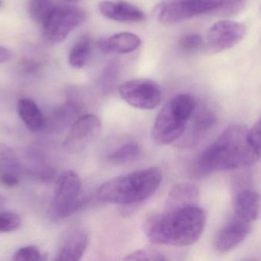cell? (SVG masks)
<instances>
[{
	"label": "cell",
	"mask_w": 261,
	"mask_h": 261,
	"mask_svg": "<svg viewBox=\"0 0 261 261\" xmlns=\"http://www.w3.org/2000/svg\"><path fill=\"white\" fill-rule=\"evenodd\" d=\"M205 213L196 204L166 208L147 216L144 232L155 245L185 247L196 243L205 228Z\"/></svg>",
	"instance_id": "6da1fadb"
},
{
	"label": "cell",
	"mask_w": 261,
	"mask_h": 261,
	"mask_svg": "<svg viewBox=\"0 0 261 261\" xmlns=\"http://www.w3.org/2000/svg\"><path fill=\"white\" fill-rule=\"evenodd\" d=\"M257 160L248 140L245 126L228 127L198 158L193 167L196 177L215 171H228L251 167Z\"/></svg>",
	"instance_id": "7a4b0ae2"
},
{
	"label": "cell",
	"mask_w": 261,
	"mask_h": 261,
	"mask_svg": "<svg viewBox=\"0 0 261 261\" xmlns=\"http://www.w3.org/2000/svg\"><path fill=\"white\" fill-rule=\"evenodd\" d=\"M162 181V172L149 167L117 176L106 182L98 190V199L105 203L133 205L150 198Z\"/></svg>",
	"instance_id": "3957f363"
},
{
	"label": "cell",
	"mask_w": 261,
	"mask_h": 261,
	"mask_svg": "<svg viewBox=\"0 0 261 261\" xmlns=\"http://www.w3.org/2000/svg\"><path fill=\"white\" fill-rule=\"evenodd\" d=\"M245 0H165L154 7L160 22L174 24L205 14L230 16L240 12Z\"/></svg>",
	"instance_id": "277c9868"
},
{
	"label": "cell",
	"mask_w": 261,
	"mask_h": 261,
	"mask_svg": "<svg viewBox=\"0 0 261 261\" xmlns=\"http://www.w3.org/2000/svg\"><path fill=\"white\" fill-rule=\"evenodd\" d=\"M196 101L192 95H176L164 104L155 119L152 138L156 145L176 142L185 132L196 110Z\"/></svg>",
	"instance_id": "5b68a950"
},
{
	"label": "cell",
	"mask_w": 261,
	"mask_h": 261,
	"mask_svg": "<svg viewBox=\"0 0 261 261\" xmlns=\"http://www.w3.org/2000/svg\"><path fill=\"white\" fill-rule=\"evenodd\" d=\"M87 18V12L81 8L68 4L56 5L41 26L44 40L51 44L63 42Z\"/></svg>",
	"instance_id": "8992f818"
},
{
	"label": "cell",
	"mask_w": 261,
	"mask_h": 261,
	"mask_svg": "<svg viewBox=\"0 0 261 261\" xmlns=\"http://www.w3.org/2000/svg\"><path fill=\"white\" fill-rule=\"evenodd\" d=\"M82 184L75 172L67 170L58 177L49 213L55 219H64L82 206Z\"/></svg>",
	"instance_id": "52a82bcc"
},
{
	"label": "cell",
	"mask_w": 261,
	"mask_h": 261,
	"mask_svg": "<svg viewBox=\"0 0 261 261\" xmlns=\"http://www.w3.org/2000/svg\"><path fill=\"white\" fill-rule=\"evenodd\" d=\"M121 98L132 107L153 110L162 101V90L156 81L140 78L130 80L119 87Z\"/></svg>",
	"instance_id": "ba28073f"
},
{
	"label": "cell",
	"mask_w": 261,
	"mask_h": 261,
	"mask_svg": "<svg viewBox=\"0 0 261 261\" xmlns=\"http://www.w3.org/2000/svg\"><path fill=\"white\" fill-rule=\"evenodd\" d=\"M245 34L246 27L242 23L232 20H221L208 30L205 47L210 53H219L239 44Z\"/></svg>",
	"instance_id": "9c48e42d"
},
{
	"label": "cell",
	"mask_w": 261,
	"mask_h": 261,
	"mask_svg": "<svg viewBox=\"0 0 261 261\" xmlns=\"http://www.w3.org/2000/svg\"><path fill=\"white\" fill-rule=\"evenodd\" d=\"M101 127L100 121L95 115L87 114L77 118L64 140L66 151L76 153L85 150L100 134Z\"/></svg>",
	"instance_id": "30bf717a"
},
{
	"label": "cell",
	"mask_w": 261,
	"mask_h": 261,
	"mask_svg": "<svg viewBox=\"0 0 261 261\" xmlns=\"http://www.w3.org/2000/svg\"><path fill=\"white\" fill-rule=\"evenodd\" d=\"M251 223L234 217L216 235L215 248L221 254L229 252L241 245L251 233Z\"/></svg>",
	"instance_id": "8fae6325"
},
{
	"label": "cell",
	"mask_w": 261,
	"mask_h": 261,
	"mask_svg": "<svg viewBox=\"0 0 261 261\" xmlns=\"http://www.w3.org/2000/svg\"><path fill=\"white\" fill-rule=\"evenodd\" d=\"M195 114L193 122L189 127H187L182 136L176 141L179 148H191L199 144L216 123V116L211 110H201L196 113L195 112Z\"/></svg>",
	"instance_id": "7c38bea8"
},
{
	"label": "cell",
	"mask_w": 261,
	"mask_h": 261,
	"mask_svg": "<svg viewBox=\"0 0 261 261\" xmlns=\"http://www.w3.org/2000/svg\"><path fill=\"white\" fill-rule=\"evenodd\" d=\"M99 10L106 18L122 22H139L146 19L141 9L128 2L123 0L101 2Z\"/></svg>",
	"instance_id": "4fadbf2b"
},
{
	"label": "cell",
	"mask_w": 261,
	"mask_h": 261,
	"mask_svg": "<svg viewBox=\"0 0 261 261\" xmlns=\"http://www.w3.org/2000/svg\"><path fill=\"white\" fill-rule=\"evenodd\" d=\"M23 168L18 155L9 146L0 144V183L12 188L19 184Z\"/></svg>",
	"instance_id": "5bb4252c"
},
{
	"label": "cell",
	"mask_w": 261,
	"mask_h": 261,
	"mask_svg": "<svg viewBox=\"0 0 261 261\" xmlns=\"http://www.w3.org/2000/svg\"><path fill=\"white\" fill-rule=\"evenodd\" d=\"M260 197L251 189H243L238 193L234 200V217L252 223L258 217L260 209Z\"/></svg>",
	"instance_id": "9a60e30c"
},
{
	"label": "cell",
	"mask_w": 261,
	"mask_h": 261,
	"mask_svg": "<svg viewBox=\"0 0 261 261\" xmlns=\"http://www.w3.org/2000/svg\"><path fill=\"white\" fill-rule=\"evenodd\" d=\"M88 245V234L82 229L75 230L64 241L57 255V260H81Z\"/></svg>",
	"instance_id": "2e32d148"
},
{
	"label": "cell",
	"mask_w": 261,
	"mask_h": 261,
	"mask_svg": "<svg viewBox=\"0 0 261 261\" xmlns=\"http://www.w3.org/2000/svg\"><path fill=\"white\" fill-rule=\"evenodd\" d=\"M139 37L130 32H121L102 39L99 42L101 50L106 54H128L133 52L141 45Z\"/></svg>",
	"instance_id": "e0dca14e"
},
{
	"label": "cell",
	"mask_w": 261,
	"mask_h": 261,
	"mask_svg": "<svg viewBox=\"0 0 261 261\" xmlns=\"http://www.w3.org/2000/svg\"><path fill=\"white\" fill-rule=\"evenodd\" d=\"M17 112L30 131H41L47 124L45 116L36 103L29 98H21L17 104Z\"/></svg>",
	"instance_id": "ac0fdd59"
},
{
	"label": "cell",
	"mask_w": 261,
	"mask_h": 261,
	"mask_svg": "<svg viewBox=\"0 0 261 261\" xmlns=\"http://www.w3.org/2000/svg\"><path fill=\"white\" fill-rule=\"evenodd\" d=\"M198 197L199 191L194 185L189 183L178 184L169 193L166 208L196 204Z\"/></svg>",
	"instance_id": "d6986e66"
},
{
	"label": "cell",
	"mask_w": 261,
	"mask_h": 261,
	"mask_svg": "<svg viewBox=\"0 0 261 261\" xmlns=\"http://www.w3.org/2000/svg\"><path fill=\"white\" fill-rule=\"evenodd\" d=\"M91 51V41L88 36L83 37L70 50L69 62L75 68H82L87 64Z\"/></svg>",
	"instance_id": "ffe728a7"
},
{
	"label": "cell",
	"mask_w": 261,
	"mask_h": 261,
	"mask_svg": "<svg viewBox=\"0 0 261 261\" xmlns=\"http://www.w3.org/2000/svg\"><path fill=\"white\" fill-rule=\"evenodd\" d=\"M141 155V148L135 143H128L115 150L109 155V161L117 165L130 163Z\"/></svg>",
	"instance_id": "44dd1931"
},
{
	"label": "cell",
	"mask_w": 261,
	"mask_h": 261,
	"mask_svg": "<svg viewBox=\"0 0 261 261\" xmlns=\"http://www.w3.org/2000/svg\"><path fill=\"white\" fill-rule=\"evenodd\" d=\"M56 5L54 0H29L28 10L30 18L37 24L42 26Z\"/></svg>",
	"instance_id": "7402d4cb"
},
{
	"label": "cell",
	"mask_w": 261,
	"mask_h": 261,
	"mask_svg": "<svg viewBox=\"0 0 261 261\" xmlns=\"http://www.w3.org/2000/svg\"><path fill=\"white\" fill-rule=\"evenodd\" d=\"M79 107L73 102H67L58 107L53 114L52 123L55 127H62L70 124L76 117Z\"/></svg>",
	"instance_id": "603a6c76"
},
{
	"label": "cell",
	"mask_w": 261,
	"mask_h": 261,
	"mask_svg": "<svg viewBox=\"0 0 261 261\" xmlns=\"http://www.w3.org/2000/svg\"><path fill=\"white\" fill-rule=\"evenodd\" d=\"M21 225L19 215L12 211H0V233L16 231Z\"/></svg>",
	"instance_id": "cb8c5ba5"
},
{
	"label": "cell",
	"mask_w": 261,
	"mask_h": 261,
	"mask_svg": "<svg viewBox=\"0 0 261 261\" xmlns=\"http://www.w3.org/2000/svg\"><path fill=\"white\" fill-rule=\"evenodd\" d=\"M47 255L38 247H23L19 248L14 254L13 260L16 261H38L45 260Z\"/></svg>",
	"instance_id": "d4e9b609"
},
{
	"label": "cell",
	"mask_w": 261,
	"mask_h": 261,
	"mask_svg": "<svg viewBox=\"0 0 261 261\" xmlns=\"http://www.w3.org/2000/svg\"><path fill=\"white\" fill-rule=\"evenodd\" d=\"M179 49L185 52H197L205 46V42L200 35L196 33L187 34L181 37L179 41Z\"/></svg>",
	"instance_id": "484cf974"
},
{
	"label": "cell",
	"mask_w": 261,
	"mask_h": 261,
	"mask_svg": "<svg viewBox=\"0 0 261 261\" xmlns=\"http://www.w3.org/2000/svg\"><path fill=\"white\" fill-rule=\"evenodd\" d=\"M125 260H153L163 261L167 260L162 252L158 250L146 248L138 250L127 255Z\"/></svg>",
	"instance_id": "4316f807"
},
{
	"label": "cell",
	"mask_w": 261,
	"mask_h": 261,
	"mask_svg": "<svg viewBox=\"0 0 261 261\" xmlns=\"http://www.w3.org/2000/svg\"><path fill=\"white\" fill-rule=\"evenodd\" d=\"M29 173L35 179L41 182H50L55 179L56 172L49 165H40L32 167Z\"/></svg>",
	"instance_id": "83f0119b"
},
{
	"label": "cell",
	"mask_w": 261,
	"mask_h": 261,
	"mask_svg": "<svg viewBox=\"0 0 261 261\" xmlns=\"http://www.w3.org/2000/svg\"><path fill=\"white\" fill-rule=\"evenodd\" d=\"M248 140L257 159H261V122L260 121L256 123L251 130H248Z\"/></svg>",
	"instance_id": "f1b7e54d"
},
{
	"label": "cell",
	"mask_w": 261,
	"mask_h": 261,
	"mask_svg": "<svg viewBox=\"0 0 261 261\" xmlns=\"http://www.w3.org/2000/svg\"><path fill=\"white\" fill-rule=\"evenodd\" d=\"M118 73V66L116 63H111L107 66L101 78V85L104 90H108L115 82Z\"/></svg>",
	"instance_id": "f546056e"
},
{
	"label": "cell",
	"mask_w": 261,
	"mask_h": 261,
	"mask_svg": "<svg viewBox=\"0 0 261 261\" xmlns=\"http://www.w3.org/2000/svg\"><path fill=\"white\" fill-rule=\"evenodd\" d=\"M13 57V53L7 48L0 45V64L10 61Z\"/></svg>",
	"instance_id": "4dcf8cb0"
},
{
	"label": "cell",
	"mask_w": 261,
	"mask_h": 261,
	"mask_svg": "<svg viewBox=\"0 0 261 261\" xmlns=\"http://www.w3.org/2000/svg\"><path fill=\"white\" fill-rule=\"evenodd\" d=\"M5 202H6V199H5V198L3 197L2 196H0V206H1V205H4Z\"/></svg>",
	"instance_id": "1f68e13d"
},
{
	"label": "cell",
	"mask_w": 261,
	"mask_h": 261,
	"mask_svg": "<svg viewBox=\"0 0 261 261\" xmlns=\"http://www.w3.org/2000/svg\"><path fill=\"white\" fill-rule=\"evenodd\" d=\"M64 1L68 2V3H75V2H78L80 0H64Z\"/></svg>",
	"instance_id": "d6a6232c"
},
{
	"label": "cell",
	"mask_w": 261,
	"mask_h": 261,
	"mask_svg": "<svg viewBox=\"0 0 261 261\" xmlns=\"http://www.w3.org/2000/svg\"><path fill=\"white\" fill-rule=\"evenodd\" d=\"M0 6H1V2H0Z\"/></svg>",
	"instance_id": "836d02e7"
},
{
	"label": "cell",
	"mask_w": 261,
	"mask_h": 261,
	"mask_svg": "<svg viewBox=\"0 0 261 261\" xmlns=\"http://www.w3.org/2000/svg\"><path fill=\"white\" fill-rule=\"evenodd\" d=\"M260 122H261V118H260Z\"/></svg>",
	"instance_id": "e575fe53"
},
{
	"label": "cell",
	"mask_w": 261,
	"mask_h": 261,
	"mask_svg": "<svg viewBox=\"0 0 261 261\" xmlns=\"http://www.w3.org/2000/svg\"><path fill=\"white\" fill-rule=\"evenodd\" d=\"M260 10H261V6H260Z\"/></svg>",
	"instance_id": "d590c367"
}]
</instances>
